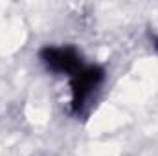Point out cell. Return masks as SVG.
Here are the masks:
<instances>
[{"instance_id": "1", "label": "cell", "mask_w": 158, "mask_h": 156, "mask_svg": "<svg viewBox=\"0 0 158 156\" xmlns=\"http://www.w3.org/2000/svg\"><path fill=\"white\" fill-rule=\"evenodd\" d=\"M105 70L98 64H85L70 79V105L74 112H81L92 94L101 86Z\"/></svg>"}, {"instance_id": "2", "label": "cell", "mask_w": 158, "mask_h": 156, "mask_svg": "<svg viewBox=\"0 0 158 156\" xmlns=\"http://www.w3.org/2000/svg\"><path fill=\"white\" fill-rule=\"evenodd\" d=\"M42 64L55 74L74 76L81 66H85L83 57L74 46H44L39 53Z\"/></svg>"}]
</instances>
